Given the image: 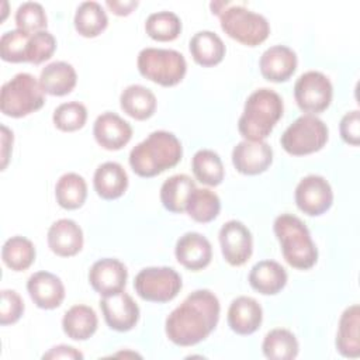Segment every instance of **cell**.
I'll list each match as a JSON object with an SVG mask.
<instances>
[{
    "mask_svg": "<svg viewBox=\"0 0 360 360\" xmlns=\"http://www.w3.org/2000/svg\"><path fill=\"white\" fill-rule=\"evenodd\" d=\"M263 354L270 360H292L298 354V340L288 329H271L263 339Z\"/></svg>",
    "mask_w": 360,
    "mask_h": 360,
    "instance_id": "cell-33",
    "label": "cell"
},
{
    "mask_svg": "<svg viewBox=\"0 0 360 360\" xmlns=\"http://www.w3.org/2000/svg\"><path fill=\"white\" fill-rule=\"evenodd\" d=\"M285 269L274 260L257 262L249 273V284L253 290L263 295H274L287 284Z\"/></svg>",
    "mask_w": 360,
    "mask_h": 360,
    "instance_id": "cell-22",
    "label": "cell"
},
{
    "mask_svg": "<svg viewBox=\"0 0 360 360\" xmlns=\"http://www.w3.org/2000/svg\"><path fill=\"white\" fill-rule=\"evenodd\" d=\"M183 287L180 274L172 267H145L134 280L136 294L149 302H169Z\"/></svg>",
    "mask_w": 360,
    "mask_h": 360,
    "instance_id": "cell-9",
    "label": "cell"
},
{
    "mask_svg": "<svg viewBox=\"0 0 360 360\" xmlns=\"http://www.w3.org/2000/svg\"><path fill=\"white\" fill-rule=\"evenodd\" d=\"M297 55L285 45H274L267 48L259 60L262 76L274 83L287 82L297 69Z\"/></svg>",
    "mask_w": 360,
    "mask_h": 360,
    "instance_id": "cell-18",
    "label": "cell"
},
{
    "mask_svg": "<svg viewBox=\"0 0 360 360\" xmlns=\"http://www.w3.org/2000/svg\"><path fill=\"white\" fill-rule=\"evenodd\" d=\"M219 245L224 259L231 266L245 264L253 250V239L248 226L236 219L225 222L219 229Z\"/></svg>",
    "mask_w": 360,
    "mask_h": 360,
    "instance_id": "cell-12",
    "label": "cell"
},
{
    "mask_svg": "<svg viewBox=\"0 0 360 360\" xmlns=\"http://www.w3.org/2000/svg\"><path fill=\"white\" fill-rule=\"evenodd\" d=\"M55 49H56V39L49 31L44 30V31L31 34L27 45L25 62L39 65L48 60L53 55Z\"/></svg>",
    "mask_w": 360,
    "mask_h": 360,
    "instance_id": "cell-40",
    "label": "cell"
},
{
    "mask_svg": "<svg viewBox=\"0 0 360 360\" xmlns=\"http://www.w3.org/2000/svg\"><path fill=\"white\" fill-rule=\"evenodd\" d=\"M121 110L134 120L143 121L150 118L156 111V97L153 91L142 84L125 87L120 96Z\"/></svg>",
    "mask_w": 360,
    "mask_h": 360,
    "instance_id": "cell-26",
    "label": "cell"
},
{
    "mask_svg": "<svg viewBox=\"0 0 360 360\" xmlns=\"http://www.w3.org/2000/svg\"><path fill=\"white\" fill-rule=\"evenodd\" d=\"M295 204L300 211L309 217L326 212L333 202V191L326 179L309 174L300 180L295 187Z\"/></svg>",
    "mask_w": 360,
    "mask_h": 360,
    "instance_id": "cell-11",
    "label": "cell"
},
{
    "mask_svg": "<svg viewBox=\"0 0 360 360\" xmlns=\"http://www.w3.org/2000/svg\"><path fill=\"white\" fill-rule=\"evenodd\" d=\"M15 24L18 30L27 34H35L46 28L48 18L39 3L25 1L20 4L15 11Z\"/></svg>",
    "mask_w": 360,
    "mask_h": 360,
    "instance_id": "cell-38",
    "label": "cell"
},
{
    "mask_svg": "<svg viewBox=\"0 0 360 360\" xmlns=\"http://www.w3.org/2000/svg\"><path fill=\"white\" fill-rule=\"evenodd\" d=\"M56 202L65 210L80 208L87 197L86 180L77 173H65L55 186Z\"/></svg>",
    "mask_w": 360,
    "mask_h": 360,
    "instance_id": "cell-31",
    "label": "cell"
},
{
    "mask_svg": "<svg viewBox=\"0 0 360 360\" xmlns=\"http://www.w3.org/2000/svg\"><path fill=\"white\" fill-rule=\"evenodd\" d=\"M360 308L357 304L347 307L340 319L336 333V349L343 357L357 359L360 356Z\"/></svg>",
    "mask_w": 360,
    "mask_h": 360,
    "instance_id": "cell-24",
    "label": "cell"
},
{
    "mask_svg": "<svg viewBox=\"0 0 360 360\" xmlns=\"http://www.w3.org/2000/svg\"><path fill=\"white\" fill-rule=\"evenodd\" d=\"M274 233L281 245L285 262L298 270L311 269L318 260V249L307 225L292 214H281L274 219Z\"/></svg>",
    "mask_w": 360,
    "mask_h": 360,
    "instance_id": "cell-5",
    "label": "cell"
},
{
    "mask_svg": "<svg viewBox=\"0 0 360 360\" xmlns=\"http://www.w3.org/2000/svg\"><path fill=\"white\" fill-rule=\"evenodd\" d=\"M195 188L194 180L187 174H174L166 179L160 187V201L163 207L180 214L186 211L187 201Z\"/></svg>",
    "mask_w": 360,
    "mask_h": 360,
    "instance_id": "cell-29",
    "label": "cell"
},
{
    "mask_svg": "<svg viewBox=\"0 0 360 360\" xmlns=\"http://www.w3.org/2000/svg\"><path fill=\"white\" fill-rule=\"evenodd\" d=\"M212 14L219 17L222 31L238 42L256 46L264 42L270 34V25L266 17L243 6L229 1H212Z\"/></svg>",
    "mask_w": 360,
    "mask_h": 360,
    "instance_id": "cell-4",
    "label": "cell"
},
{
    "mask_svg": "<svg viewBox=\"0 0 360 360\" xmlns=\"http://www.w3.org/2000/svg\"><path fill=\"white\" fill-rule=\"evenodd\" d=\"M294 97L302 111L314 115L325 111L330 105L333 87L323 73L309 70L297 79L294 84Z\"/></svg>",
    "mask_w": 360,
    "mask_h": 360,
    "instance_id": "cell-10",
    "label": "cell"
},
{
    "mask_svg": "<svg viewBox=\"0 0 360 360\" xmlns=\"http://www.w3.org/2000/svg\"><path fill=\"white\" fill-rule=\"evenodd\" d=\"M42 359H52V360H59V359H65V360H82L83 354L75 349L73 346H68V345H59L52 347L49 352L42 354Z\"/></svg>",
    "mask_w": 360,
    "mask_h": 360,
    "instance_id": "cell-43",
    "label": "cell"
},
{
    "mask_svg": "<svg viewBox=\"0 0 360 360\" xmlns=\"http://www.w3.org/2000/svg\"><path fill=\"white\" fill-rule=\"evenodd\" d=\"M226 321L235 333L252 335L262 325L263 311L255 298L240 295L231 302Z\"/></svg>",
    "mask_w": 360,
    "mask_h": 360,
    "instance_id": "cell-21",
    "label": "cell"
},
{
    "mask_svg": "<svg viewBox=\"0 0 360 360\" xmlns=\"http://www.w3.org/2000/svg\"><path fill=\"white\" fill-rule=\"evenodd\" d=\"M186 211L195 222L207 224L215 219L221 211L219 197L210 188H194L191 193Z\"/></svg>",
    "mask_w": 360,
    "mask_h": 360,
    "instance_id": "cell-34",
    "label": "cell"
},
{
    "mask_svg": "<svg viewBox=\"0 0 360 360\" xmlns=\"http://www.w3.org/2000/svg\"><path fill=\"white\" fill-rule=\"evenodd\" d=\"M273 162V149L264 141H242L232 150L235 169L248 176L266 172Z\"/></svg>",
    "mask_w": 360,
    "mask_h": 360,
    "instance_id": "cell-15",
    "label": "cell"
},
{
    "mask_svg": "<svg viewBox=\"0 0 360 360\" xmlns=\"http://www.w3.org/2000/svg\"><path fill=\"white\" fill-rule=\"evenodd\" d=\"M136 63L143 77L163 87L179 84L187 72L184 56L174 49L145 48L138 53Z\"/></svg>",
    "mask_w": 360,
    "mask_h": 360,
    "instance_id": "cell-7",
    "label": "cell"
},
{
    "mask_svg": "<svg viewBox=\"0 0 360 360\" xmlns=\"http://www.w3.org/2000/svg\"><path fill=\"white\" fill-rule=\"evenodd\" d=\"M87 120V108L79 101L62 103L53 111L52 121L55 127L63 132H73L84 127Z\"/></svg>",
    "mask_w": 360,
    "mask_h": 360,
    "instance_id": "cell-37",
    "label": "cell"
},
{
    "mask_svg": "<svg viewBox=\"0 0 360 360\" xmlns=\"http://www.w3.org/2000/svg\"><path fill=\"white\" fill-rule=\"evenodd\" d=\"M284 105L278 93L263 87L255 90L245 101L238 121V131L246 141H263L283 117Z\"/></svg>",
    "mask_w": 360,
    "mask_h": 360,
    "instance_id": "cell-3",
    "label": "cell"
},
{
    "mask_svg": "<svg viewBox=\"0 0 360 360\" xmlns=\"http://www.w3.org/2000/svg\"><path fill=\"white\" fill-rule=\"evenodd\" d=\"M191 169L200 183L211 187L221 184L225 176L219 155L211 149L197 150L191 160Z\"/></svg>",
    "mask_w": 360,
    "mask_h": 360,
    "instance_id": "cell-32",
    "label": "cell"
},
{
    "mask_svg": "<svg viewBox=\"0 0 360 360\" xmlns=\"http://www.w3.org/2000/svg\"><path fill=\"white\" fill-rule=\"evenodd\" d=\"M127 278V267L122 262L112 257H104L94 262L89 270L90 285L103 297L124 291Z\"/></svg>",
    "mask_w": 360,
    "mask_h": 360,
    "instance_id": "cell-14",
    "label": "cell"
},
{
    "mask_svg": "<svg viewBox=\"0 0 360 360\" xmlns=\"http://www.w3.org/2000/svg\"><path fill=\"white\" fill-rule=\"evenodd\" d=\"M93 186L101 198L115 200L127 191L128 174L120 163L104 162L94 172Z\"/></svg>",
    "mask_w": 360,
    "mask_h": 360,
    "instance_id": "cell-23",
    "label": "cell"
},
{
    "mask_svg": "<svg viewBox=\"0 0 360 360\" xmlns=\"http://www.w3.org/2000/svg\"><path fill=\"white\" fill-rule=\"evenodd\" d=\"M48 246L60 257L75 256L83 248V231L73 219H58L48 229Z\"/></svg>",
    "mask_w": 360,
    "mask_h": 360,
    "instance_id": "cell-20",
    "label": "cell"
},
{
    "mask_svg": "<svg viewBox=\"0 0 360 360\" xmlns=\"http://www.w3.org/2000/svg\"><path fill=\"white\" fill-rule=\"evenodd\" d=\"M24 314V301L14 290L1 291L0 304V323L3 326L15 323Z\"/></svg>",
    "mask_w": 360,
    "mask_h": 360,
    "instance_id": "cell-41",
    "label": "cell"
},
{
    "mask_svg": "<svg viewBox=\"0 0 360 360\" xmlns=\"http://www.w3.org/2000/svg\"><path fill=\"white\" fill-rule=\"evenodd\" d=\"M27 290L38 308H58L65 298V287L62 280L49 271H37L27 281Z\"/></svg>",
    "mask_w": 360,
    "mask_h": 360,
    "instance_id": "cell-19",
    "label": "cell"
},
{
    "mask_svg": "<svg viewBox=\"0 0 360 360\" xmlns=\"http://www.w3.org/2000/svg\"><path fill=\"white\" fill-rule=\"evenodd\" d=\"M45 103L44 90L30 73H17L1 86L0 110L4 115L20 118L42 108Z\"/></svg>",
    "mask_w": 360,
    "mask_h": 360,
    "instance_id": "cell-6",
    "label": "cell"
},
{
    "mask_svg": "<svg viewBox=\"0 0 360 360\" xmlns=\"http://www.w3.org/2000/svg\"><path fill=\"white\" fill-rule=\"evenodd\" d=\"M183 156L177 136L167 131H153L129 152V166L141 177H155L174 167Z\"/></svg>",
    "mask_w": 360,
    "mask_h": 360,
    "instance_id": "cell-2",
    "label": "cell"
},
{
    "mask_svg": "<svg viewBox=\"0 0 360 360\" xmlns=\"http://www.w3.org/2000/svg\"><path fill=\"white\" fill-rule=\"evenodd\" d=\"M31 34L21 30H11L1 35L0 38V56L6 62L20 63L25 62L27 45Z\"/></svg>",
    "mask_w": 360,
    "mask_h": 360,
    "instance_id": "cell-39",
    "label": "cell"
},
{
    "mask_svg": "<svg viewBox=\"0 0 360 360\" xmlns=\"http://www.w3.org/2000/svg\"><path fill=\"white\" fill-rule=\"evenodd\" d=\"M98 319L91 307L77 304L70 307L62 319L63 332L73 340H87L97 330Z\"/></svg>",
    "mask_w": 360,
    "mask_h": 360,
    "instance_id": "cell-27",
    "label": "cell"
},
{
    "mask_svg": "<svg viewBox=\"0 0 360 360\" xmlns=\"http://www.w3.org/2000/svg\"><path fill=\"white\" fill-rule=\"evenodd\" d=\"M342 139L353 146L360 143V112L359 110H353L346 112L339 125Z\"/></svg>",
    "mask_w": 360,
    "mask_h": 360,
    "instance_id": "cell-42",
    "label": "cell"
},
{
    "mask_svg": "<svg viewBox=\"0 0 360 360\" xmlns=\"http://www.w3.org/2000/svg\"><path fill=\"white\" fill-rule=\"evenodd\" d=\"M77 82L75 68L63 60L52 62L46 65L39 75V86L44 93L51 96H66L69 94Z\"/></svg>",
    "mask_w": 360,
    "mask_h": 360,
    "instance_id": "cell-25",
    "label": "cell"
},
{
    "mask_svg": "<svg viewBox=\"0 0 360 360\" xmlns=\"http://www.w3.org/2000/svg\"><path fill=\"white\" fill-rule=\"evenodd\" d=\"M1 259L14 271L27 270L35 260L34 243L24 236H11L3 245Z\"/></svg>",
    "mask_w": 360,
    "mask_h": 360,
    "instance_id": "cell-35",
    "label": "cell"
},
{
    "mask_svg": "<svg viewBox=\"0 0 360 360\" xmlns=\"http://www.w3.org/2000/svg\"><path fill=\"white\" fill-rule=\"evenodd\" d=\"M145 31L155 41H173L181 32V21L173 11L152 13L145 21Z\"/></svg>",
    "mask_w": 360,
    "mask_h": 360,
    "instance_id": "cell-36",
    "label": "cell"
},
{
    "mask_svg": "<svg viewBox=\"0 0 360 360\" xmlns=\"http://www.w3.org/2000/svg\"><path fill=\"white\" fill-rule=\"evenodd\" d=\"M105 6L114 13L115 15H128L132 10L138 6L136 0H107Z\"/></svg>",
    "mask_w": 360,
    "mask_h": 360,
    "instance_id": "cell-44",
    "label": "cell"
},
{
    "mask_svg": "<svg viewBox=\"0 0 360 360\" xmlns=\"http://www.w3.org/2000/svg\"><path fill=\"white\" fill-rule=\"evenodd\" d=\"M1 170L6 169L7 162H8V156H10V149L13 145V132L6 127L1 125Z\"/></svg>",
    "mask_w": 360,
    "mask_h": 360,
    "instance_id": "cell-45",
    "label": "cell"
},
{
    "mask_svg": "<svg viewBox=\"0 0 360 360\" xmlns=\"http://www.w3.org/2000/svg\"><path fill=\"white\" fill-rule=\"evenodd\" d=\"M219 311V301L212 291L195 290L166 318V336L177 346H194L215 329Z\"/></svg>",
    "mask_w": 360,
    "mask_h": 360,
    "instance_id": "cell-1",
    "label": "cell"
},
{
    "mask_svg": "<svg viewBox=\"0 0 360 360\" xmlns=\"http://www.w3.org/2000/svg\"><path fill=\"white\" fill-rule=\"evenodd\" d=\"M93 135L101 148L107 150H118L131 141L132 127L118 114L105 111L96 118Z\"/></svg>",
    "mask_w": 360,
    "mask_h": 360,
    "instance_id": "cell-16",
    "label": "cell"
},
{
    "mask_svg": "<svg viewBox=\"0 0 360 360\" xmlns=\"http://www.w3.org/2000/svg\"><path fill=\"white\" fill-rule=\"evenodd\" d=\"M326 124L312 114H304L290 124L280 138L283 149L294 156L321 150L328 141Z\"/></svg>",
    "mask_w": 360,
    "mask_h": 360,
    "instance_id": "cell-8",
    "label": "cell"
},
{
    "mask_svg": "<svg viewBox=\"0 0 360 360\" xmlns=\"http://www.w3.org/2000/svg\"><path fill=\"white\" fill-rule=\"evenodd\" d=\"M190 53L195 63L211 68L224 59L225 44L212 31H198L190 39Z\"/></svg>",
    "mask_w": 360,
    "mask_h": 360,
    "instance_id": "cell-28",
    "label": "cell"
},
{
    "mask_svg": "<svg viewBox=\"0 0 360 360\" xmlns=\"http://www.w3.org/2000/svg\"><path fill=\"white\" fill-rule=\"evenodd\" d=\"M75 28L86 38H94L100 35L108 25V17L97 1H83L75 13Z\"/></svg>",
    "mask_w": 360,
    "mask_h": 360,
    "instance_id": "cell-30",
    "label": "cell"
},
{
    "mask_svg": "<svg viewBox=\"0 0 360 360\" xmlns=\"http://www.w3.org/2000/svg\"><path fill=\"white\" fill-rule=\"evenodd\" d=\"M174 255L181 266L198 271L210 264L212 259V248L210 240L201 233L186 232L177 239Z\"/></svg>",
    "mask_w": 360,
    "mask_h": 360,
    "instance_id": "cell-17",
    "label": "cell"
},
{
    "mask_svg": "<svg viewBox=\"0 0 360 360\" xmlns=\"http://www.w3.org/2000/svg\"><path fill=\"white\" fill-rule=\"evenodd\" d=\"M100 308L105 323L117 332H128L139 321V307L125 291L103 297Z\"/></svg>",
    "mask_w": 360,
    "mask_h": 360,
    "instance_id": "cell-13",
    "label": "cell"
}]
</instances>
